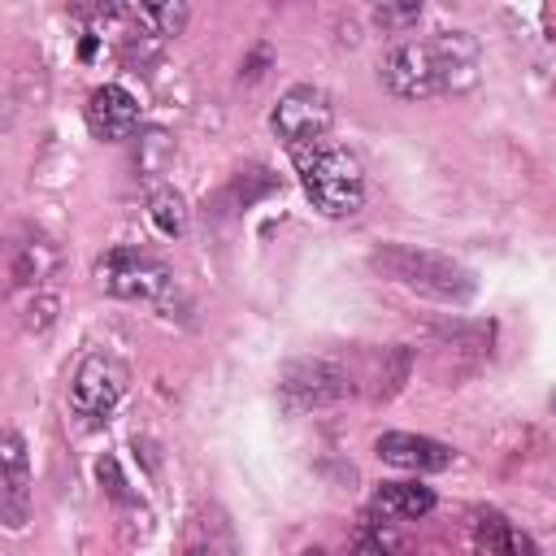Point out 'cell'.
<instances>
[{"mask_svg": "<svg viewBox=\"0 0 556 556\" xmlns=\"http://www.w3.org/2000/svg\"><path fill=\"white\" fill-rule=\"evenodd\" d=\"M369 265L374 274H382L387 282L421 295V300H434V304H469L473 291H478V278L469 265L443 256V252H430V248H413V243H382L369 252Z\"/></svg>", "mask_w": 556, "mask_h": 556, "instance_id": "obj_1", "label": "cell"}, {"mask_svg": "<svg viewBox=\"0 0 556 556\" xmlns=\"http://www.w3.org/2000/svg\"><path fill=\"white\" fill-rule=\"evenodd\" d=\"M304 195L313 200L317 213L326 217H352L365 204V169L348 148L317 143L308 152H295Z\"/></svg>", "mask_w": 556, "mask_h": 556, "instance_id": "obj_2", "label": "cell"}, {"mask_svg": "<svg viewBox=\"0 0 556 556\" xmlns=\"http://www.w3.org/2000/svg\"><path fill=\"white\" fill-rule=\"evenodd\" d=\"M330 122H334V104H330V96H326L321 87H313V83H295V87H287V91L278 96L274 113H269L274 135H278L291 152H308V148H317V143L326 139Z\"/></svg>", "mask_w": 556, "mask_h": 556, "instance_id": "obj_3", "label": "cell"}, {"mask_svg": "<svg viewBox=\"0 0 556 556\" xmlns=\"http://www.w3.org/2000/svg\"><path fill=\"white\" fill-rule=\"evenodd\" d=\"M352 391V378L339 361L330 356H300L287 361L278 369V395L291 413H308V408H330Z\"/></svg>", "mask_w": 556, "mask_h": 556, "instance_id": "obj_4", "label": "cell"}, {"mask_svg": "<svg viewBox=\"0 0 556 556\" xmlns=\"http://www.w3.org/2000/svg\"><path fill=\"white\" fill-rule=\"evenodd\" d=\"M96 282L117 300H161L169 291V265L143 248H109L96 261Z\"/></svg>", "mask_w": 556, "mask_h": 556, "instance_id": "obj_5", "label": "cell"}, {"mask_svg": "<svg viewBox=\"0 0 556 556\" xmlns=\"http://www.w3.org/2000/svg\"><path fill=\"white\" fill-rule=\"evenodd\" d=\"M126 391V374L122 365L109 356V352H87L74 369V382H70V408L74 417H83L87 426H100L113 417L117 400Z\"/></svg>", "mask_w": 556, "mask_h": 556, "instance_id": "obj_6", "label": "cell"}, {"mask_svg": "<svg viewBox=\"0 0 556 556\" xmlns=\"http://www.w3.org/2000/svg\"><path fill=\"white\" fill-rule=\"evenodd\" d=\"M382 83L391 96L400 100H426L439 91V70H434V52L430 43L404 39L382 56Z\"/></svg>", "mask_w": 556, "mask_h": 556, "instance_id": "obj_7", "label": "cell"}, {"mask_svg": "<svg viewBox=\"0 0 556 556\" xmlns=\"http://www.w3.org/2000/svg\"><path fill=\"white\" fill-rule=\"evenodd\" d=\"M0 517L9 530L30 521V456L17 430L0 434Z\"/></svg>", "mask_w": 556, "mask_h": 556, "instance_id": "obj_8", "label": "cell"}, {"mask_svg": "<svg viewBox=\"0 0 556 556\" xmlns=\"http://www.w3.org/2000/svg\"><path fill=\"white\" fill-rule=\"evenodd\" d=\"M374 452L382 465L408 469V473H439L456 460V452L430 434H413V430H387L374 439Z\"/></svg>", "mask_w": 556, "mask_h": 556, "instance_id": "obj_9", "label": "cell"}, {"mask_svg": "<svg viewBox=\"0 0 556 556\" xmlns=\"http://www.w3.org/2000/svg\"><path fill=\"white\" fill-rule=\"evenodd\" d=\"M139 126V100L117 87V83H104L87 96V130L104 143H117V139H130Z\"/></svg>", "mask_w": 556, "mask_h": 556, "instance_id": "obj_10", "label": "cell"}, {"mask_svg": "<svg viewBox=\"0 0 556 556\" xmlns=\"http://www.w3.org/2000/svg\"><path fill=\"white\" fill-rule=\"evenodd\" d=\"M56 269H61V248H56V239L43 235L39 226H26V230L13 239V248H9V278H13V287H35V291H39Z\"/></svg>", "mask_w": 556, "mask_h": 556, "instance_id": "obj_11", "label": "cell"}, {"mask_svg": "<svg viewBox=\"0 0 556 556\" xmlns=\"http://www.w3.org/2000/svg\"><path fill=\"white\" fill-rule=\"evenodd\" d=\"M434 70H439V91H465L478 78V39L469 30H439L430 39Z\"/></svg>", "mask_w": 556, "mask_h": 556, "instance_id": "obj_12", "label": "cell"}, {"mask_svg": "<svg viewBox=\"0 0 556 556\" xmlns=\"http://www.w3.org/2000/svg\"><path fill=\"white\" fill-rule=\"evenodd\" d=\"M374 508L382 517H400V521H417L434 508V491L421 482H378L374 491Z\"/></svg>", "mask_w": 556, "mask_h": 556, "instance_id": "obj_13", "label": "cell"}, {"mask_svg": "<svg viewBox=\"0 0 556 556\" xmlns=\"http://www.w3.org/2000/svg\"><path fill=\"white\" fill-rule=\"evenodd\" d=\"M473 530H478V547L486 556H539L534 539L521 534V530H513L504 513H478Z\"/></svg>", "mask_w": 556, "mask_h": 556, "instance_id": "obj_14", "label": "cell"}, {"mask_svg": "<svg viewBox=\"0 0 556 556\" xmlns=\"http://www.w3.org/2000/svg\"><path fill=\"white\" fill-rule=\"evenodd\" d=\"M413 374V348L404 343H387L378 356H374V400H395L404 391Z\"/></svg>", "mask_w": 556, "mask_h": 556, "instance_id": "obj_15", "label": "cell"}, {"mask_svg": "<svg viewBox=\"0 0 556 556\" xmlns=\"http://www.w3.org/2000/svg\"><path fill=\"white\" fill-rule=\"evenodd\" d=\"M148 217H152V226H156L165 239H182L187 226H191V208H187L182 191H174V187H156V191L148 195Z\"/></svg>", "mask_w": 556, "mask_h": 556, "instance_id": "obj_16", "label": "cell"}, {"mask_svg": "<svg viewBox=\"0 0 556 556\" xmlns=\"http://www.w3.org/2000/svg\"><path fill=\"white\" fill-rule=\"evenodd\" d=\"M130 17H135L152 39H169V35H182L191 9H187L182 0H165V4H139V9H130Z\"/></svg>", "mask_w": 556, "mask_h": 556, "instance_id": "obj_17", "label": "cell"}, {"mask_svg": "<svg viewBox=\"0 0 556 556\" xmlns=\"http://www.w3.org/2000/svg\"><path fill=\"white\" fill-rule=\"evenodd\" d=\"M434 339H439L443 348H452V352H473V356H482V352H491L495 326H491V321H447V326L434 330Z\"/></svg>", "mask_w": 556, "mask_h": 556, "instance_id": "obj_18", "label": "cell"}, {"mask_svg": "<svg viewBox=\"0 0 556 556\" xmlns=\"http://www.w3.org/2000/svg\"><path fill=\"white\" fill-rule=\"evenodd\" d=\"M169 161H174V143H169V135H165V130H143V135H139V148H135V169H139V178H156V174H165Z\"/></svg>", "mask_w": 556, "mask_h": 556, "instance_id": "obj_19", "label": "cell"}, {"mask_svg": "<svg viewBox=\"0 0 556 556\" xmlns=\"http://www.w3.org/2000/svg\"><path fill=\"white\" fill-rule=\"evenodd\" d=\"M395 552H400V539L382 521H361L348 543V556H395Z\"/></svg>", "mask_w": 556, "mask_h": 556, "instance_id": "obj_20", "label": "cell"}, {"mask_svg": "<svg viewBox=\"0 0 556 556\" xmlns=\"http://www.w3.org/2000/svg\"><path fill=\"white\" fill-rule=\"evenodd\" d=\"M56 313H61V300H56L52 291H35V300H30L26 313H22V326H26L30 334H43V330L56 321Z\"/></svg>", "mask_w": 556, "mask_h": 556, "instance_id": "obj_21", "label": "cell"}, {"mask_svg": "<svg viewBox=\"0 0 556 556\" xmlns=\"http://www.w3.org/2000/svg\"><path fill=\"white\" fill-rule=\"evenodd\" d=\"M417 17H421V0L378 4V9H374V22H378L382 30H408V26H417Z\"/></svg>", "mask_w": 556, "mask_h": 556, "instance_id": "obj_22", "label": "cell"}, {"mask_svg": "<svg viewBox=\"0 0 556 556\" xmlns=\"http://www.w3.org/2000/svg\"><path fill=\"white\" fill-rule=\"evenodd\" d=\"M265 191H274V174H269V169H261V165L239 169V178H235V195H239V204H252V200H261Z\"/></svg>", "mask_w": 556, "mask_h": 556, "instance_id": "obj_23", "label": "cell"}, {"mask_svg": "<svg viewBox=\"0 0 556 556\" xmlns=\"http://www.w3.org/2000/svg\"><path fill=\"white\" fill-rule=\"evenodd\" d=\"M265 65H269V48H256V52H252V61L243 65V78H248V83H256V78L265 74Z\"/></svg>", "mask_w": 556, "mask_h": 556, "instance_id": "obj_24", "label": "cell"}, {"mask_svg": "<svg viewBox=\"0 0 556 556\" xmlns=\"http://www.w3.org/2000/svg\"><path fill=\"white\" fill-rule=\"evenodd\" d=\"M304 556H326V552H321V547H308V552H304Z\"/></svg>", "mask_w": 556, "mask_h": 556, "instance_id": "obj_25", "label": "cell"}, {"mask_svg": "<svg viewBox=\"0 0 556 556\" xmlns=\"http://www.w3.org/2000/svg\"><path fill=\"white\" fill-rule=\"evenodd\" d=\"M187 556H208V552H187Z\"/></svg>", "mask_w": 556, "mask_h": 556, "instance_id": "obj_26", "label": "cell"}]
</instances>
